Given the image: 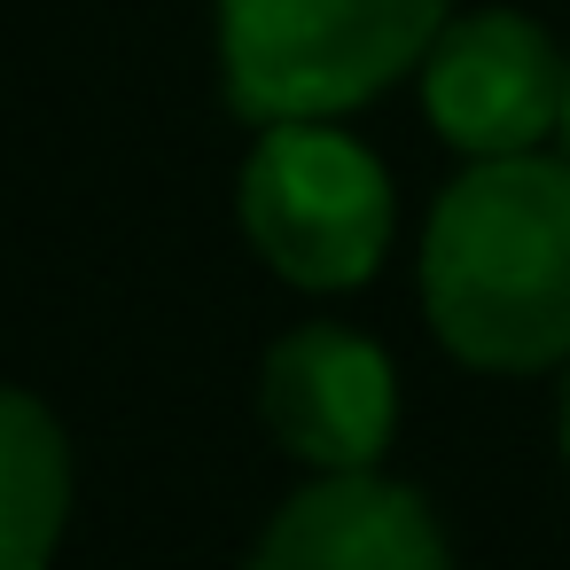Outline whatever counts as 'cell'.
I'll return each mask as SVG.
<instances>
[{
    "label": "cell",
    "instance_id": "cell-7",
    "mask_svg": "<svg viewBox=\"0 0 570 570\" xmlns=\"http://www.w3.org/2000/svg\"><path fill=\"white\" fill-rule=\"evenodd\" d=\"M71 523V438L56 406L0 383V570H48Z\"/></svg>",
    "mask_w": 570,
    "mask_h": 570
},
{
    "label": "cell",
    "instance_id": "cell-2",
    "mask_svg": "<svg viewBox=\"0 0 570 570\" xmlns=\"http://www.w3.org/2000/svg\"><path fill=\"white\" fill-rule=\"evenodd\" d=\"M453 0H212L219 95L250 126L352 118L422 71Z\"/></svg>",
    "mask_w": 570,
    "mask_h": 570
},
{
    "label": "cell",
    "instance_id": "cell-4",
    "mask_svg": "<svg viewBox=\"0 0 570 570\" xmlns=\"http://www.w3.org/2000/svg\"><path fill=\"white\" fill-rule=\"evenodd\" d=\"M562 79L570 56L554 48V32L523 9H461L445 17V32L430 40L414 95L430 134L484 165V157H531L554 141L562 126Z\"/></svg>",
    "mask_w": 570,
    "mask_h": 570
},
{
    "label": "cell",
    "instance_id": "cell-9",
    "mask_svg": "<svg viewBox=\"0 0 570 570\" xmlns=\"http://www.w3.org/2000/svg\"><path fill=\"white\" fill-rule=\"evenodd\" d=\"M554 141H562V157H570V79H562V126H554Z\"/></svg>",
    "mask_w": 570,
    "mask_h": 570
},
{
    "label": "cell",
    "instance_id": "cell-8",
    "mask_svg": "<svg viewBox=\"0 0 570 570\" xmlns=\"http://www.w3.org/2000/svg\"><path fill=\"white\" fill-rule=\"evenodd\" d=\"M554 438H562V461H570V367H562V399H554Z\"/></svg>",
    "mask_w": 570,
    "mask_h": 570
},
{
    "label": "cell",
    "instance_id": "cell-3",
    "mask_svg": "<svg viewBox=\"0 0 570 570\" xmlns=\"http://www.w3.org/2000/svg\"><path fill=\"white\" fill-rule=\"evenodd\" d=\"M235 219L266 274L313 297H344L391 258L399 188L360 134H344L336 118H297L258 126L235 180Z\"/></svg>",
    "mask_w": 570,
    "mask_h": 570
},
{
    "label": "cell",
    "instance_id": "cell-1",
    "mask_svg": "<svg viewBox=\"0 0 570 570\" xmlns=\"http://www.w3.org/2000/svg\"><path fill=\"white\" fill-rule=\"evenodd\" d=\"M430 336L484 375L570 367V157H484L445 180L422 227Z\"/></svg>",
    "mask_w": 570,
    "mask_h": 570
},
{
    "label": "cell",
    "instance_id": "cell-5",
    "mask_svg": "<svg viewBox=\"0 0 570 570\" xmlns=\"http://www.w3.org/2000/svg\"><path fill=\"white\" fill-rule=\"evenodd\" d=\"M258 414L289 461L313 476L383 469L399 438V367L367 328L344 321H297L266 344L258 367Z\"/></svg>",
    "mask_w": 570,
    "mask_h": 570
},
{
    "label": "cell",
    "instance_id": "cell-6",
    "mask_svg": "<svg viewBox=\"0 0 570 570\" xmlns=\"http://www.w3.org/2000/svg\"><path fill=\"white\" fill-rule=\"evenodd\" d=\"M243 570H453V547L414 484L352 469L305 476L250 539Z\"/></svg>",
    "mask_w": 570,
    "mask_h": 570
}]
</instances>
